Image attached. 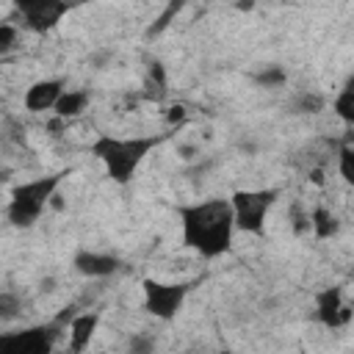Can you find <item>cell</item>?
<instances>
[{
  "label": "cell",
  "mask_w": 354,
  "mask_h": 354,
  "mask_svg": "<svg viewBox=\"0 0 354 354\" xmlns=\"http://www.w3.org/2000/svg\"><path fill=\"white\" fill-rule=\"evenodd\" d=\"M183 119H185V108H180V105L169 108V122H183Z\"/></svg>",
  "instance_id": "21"
},
{
  "label": "cell",
  "mask_w": 354,
  "mask_h": 354,
  "mask_svg": "<svg viewBox=\"0 0 354 354\" xmlns=\"http://www.w3.org/2000/svg\"><path fill=\"white\" fill-rule=\"evenodd\" d=\"M86 102H88V91H61L53 111H55V116L69 119V116H77L86 108Z\"/></svg>",
  "instance_id": "12"
},
{
  "label": "cell",
  "mask_w": 354,
  "mask_h": 354,
  "mask_svg": "<svg viewBox=\"0 0 354 354\" xmlns=\"http://www.w3.org/2000/svg\"><path fill=\"white\" fill-rule=\"evenodd\" d=\"M100 324V313L91 310V313H80L69 321V348L72 351H83L88 346V340L94 337V329Z\"/></svg>",
  "instance_id": "11"
},
{
  "label": "cell",
  "mask_w": 354,
  "mask_h": 354,
  "mask_svg": "<svg viewBox=\"0 0 354 354\" xmlns=\"http://www.w3.org/2000/svg\"><path fill=\"white\" fill-rule=\"evenodd\" d=\"M14 6L33 33L53 30L61 22V17L72 8L69 0H14Z\"/></svg>",
  "instance_id": "7"
},
{
  "label": "cell",
  "mask_w": 354,
  "mask_h": 354,
  "mask_svg": "<svg viewBox=\"0 0 354 354\" xmlns=\"http://www.w3.org/2000/svg\"><path fill=\"white\" fill-rule=\"evenodd\" d=\"M315 315L324 326L329 329H337V326H346L351 321V307L343 304L340 299V288H326L318 293L315 299Z\"/></svg>",
  "instance_id": "8"
},
{
  "label": "cell",
  "mask_w": 354,
  "mask_h": 354,
  "mask_svg": "<svg viewBox=\"0 0 354 354\" xmlns=\"http://www.w3.org/2000/svg\"><path fill=\"white\" fill-rule=\"evenodd\" d=\"M340 174L346 183H354V152H351L348 141L340 147Z\"/></svg>",
  "instance_id": "18"
},
{
  "label": "cell",
  "mask_w": 354,
  "mask_h": 354,
  "mask_svg": "<svg viewBox=\"0 0 354 354\" xmlns=\"http://www.w3.org/2000/svg\"><path fill=\"white\" fill-rule=\"evenodd\" d=\"M72 266H75V271L83 274V277H111V274L119 271L122 263H119V257H113V254H102V252H88V249H83V252L75 254Z\"/></svg>",
  "instance_id": "9"
},
{
  "label": "cell",
  "mask_w": 354,
  "mask_h": 354,
  "mask_svg": "<svg viewBox=\"0 0 354 354\" xmlns=\"http://www.w3.org/2000/svg\"><path fill=\"white\" fill-rule=\"evenodd\" d=\"M64 91V83L61 80H39L33 83L28 91H25V108L33 111V113H41V111H50L55 105V100L61 97Z\"/></svg>",
  "instance_id": "10"
},
{
  "label": "cell",
  "mask_w": 354,
  "mask_h": 354,
  "mask_svg": "<svg viewBox=\"0 0 354 354\" xmlns=\"http://www.w3.org/2000/svg\"><path fill=\"white\" fill-rule=\"evenodd\" d=\"M14 44H17V28L8 22H0V55L11 53Z\"/></svg>",
  "instance_id": "19"
},
{
  "label": "cell",
  "mask_w": 354,
  "mask_h": 354,
  "mask_svg": "<svg viewBox=\"0 0 354 354\" xmlns=\"http://www.w3.org/2000/svg\"><path fill=\"white\" fill-rule=\"evenodd\" d=\"M310 227H313V232L324 241V238H332V235L337 232V218H335L326 207H315V210L310 213Z\"/></svg>",
  "instance_id": "13"
},
{
  "label": "cell",
  "mask_w": 354,
  "mask_h": 354,
  "mask_svg": "<svg viewBox=\"0 0 354 354\" xmlns=\"http://www.w3.org/2000/svg\"><path fill=\"white\" fill-rule=\"evenodd\" d=\"M191 285L188 282H155V279H144V310L160 321H171L185 296H188Z\"/></svg>",
  "instance_id": "5"
},
{
  "label": "cell",
  "mask_w": 354,
  "mask_h": 354,
  "mask_svg": "<svg viewBox=\"0 0 354 354\" xmlns=\"http://www.w3.org/2000/svg\"><path fill=\"white\" fill-rule=\"evenodd\" d=\"M66 177V171H55V174H47V177H36V180H28L22 185H17L11 191V202H8V221L14 227H33L41 216V210L50 205V199L55 196L61 180Z\"/></svg>",
  "instance_id": "3"
},
{
  "label": "cell",
  "mask_w": 354,
  "mask_h": 354,
  "mask_svg": "<svg viewBox=\"0 0 354 354\" xmlns=\"http://www.w3.org/2000/svg\"><path fill=\"white\" fill-rule=\"evenodd\" d=\"M285 80H288V72L282 66H266L254 75V83L263 88H279V86H285Z\"/></svg>",
  "instance_id": "15"
},
{
  "label": "cell",
  "mask_w": 354,
  "mask_h": 354,
  "mask_svg": "<svg viewBox=\"0 0 354 354\" xmlns=\"http://www.w3.org/2000/svg\"><path fill=\"white\" fill-rule=\"evenodd\" d=\"M19 315V299L14 293H0V324Z\"/></svg>",
  "instance_id": "17"
},
{
  "label": "cell",
  "mask_w": 354,
  "mask_h": 354,
  "mask_svg": "<svg viewBox=\"0 0 354 354\" xmlns=\"http://www.w3.org/2000/svg\"><path fill=\"white\" fill-rule=\"evenodd\" d=\"M58 332H61V324L50 321V324L28 326L22 332L0 335V351H8V354H47L53 348Z\"/></svg>",
  "instance_id": "6"
},
{
  "label": "cell",
  "mask_w": 354,
  "mask_h": 354,
  "mask_svg": "<svg viewBox=\"0 0 354 354\" xmlns=\"http://www.w3.org/2000/svg\"><path fill=\"white\" fill-rule=\"evenodd\" d=\"M293 111L296 113H321L324 111V97L315 91H304L293 100Z\"/></svg>",
  "instance_id": "16"
},
{
  "label": "cell",
  "mask_w": 354,
  "mask_h": 354,
  "mask_svg": "<svg viewBox=\"0 0 354 354\" xmlns=\"http://www.w3.org/2000/svg\"><path fill=\"white\" fill-rule=\"evenodd\" d=\"M335 111H337V116H340L346 124L354 122V83H351V80L343 86L340 97L335 100Z\"/></svg>",
  "instance_id": "14"
},
{
  "label": "cell",
  "mask_w": 354,
  "mask_h": 354,
  "mask_svg": "<svg viewBox=\"0 0 354 354\" xmlns=\"http://www.w3.org/2000/svg\"><path fill=\"white\" fill-rule=\"evenodd\" d=\"M183 224V243L202 257L213 260L230 252L232 246V205L230 199H205L196 205H183L180 210Z\"/></svg>",
  "instance_id": "1"
},
{
  "label": "cell",
  "mask_w": 354,
  "mask_h": 354,
  "mask_svg": "<svg viewBox=\"0 0 354 354\" xmlns=\"http://www.w3.org/2000/svg\"><path fill=\"white\" fill-rule=\"evenodd\" d=\"M279 191L277 188H260V191H235L230 205H232V218L235 227L252 235H263L266 230V213L277 202Z\"/></svg>",
  "instance_id": "4"
},
{
  "label": "cell",
  "mask_w": 354,
  "mask_h": 354,
  "mask_svg": "<svg viewBox=\"0 0 354 354\" xmlns=\"http://www.w3.org/2000/svg\"><path fill=\"white\" fill-rule=\"evenodd\" d=\"M310 177H313V183H318V185L324 183V174H321V169H313V171H310Z\"/></svg>",
  "instance_id": "22"
},
{
  "label": "cell",
  "mask_w": 354,
  "mask_h": 354,
  "mask_svg": "<svg viewBox=\"0 0 354 354\" xmlns=\"http://www.w3.org/2000/svg\"><path fill=\"white\" fill-rule=\"evenodd\" d=\"M130 351H152V340H147V337H130Z\"/></svg>",
  "instance_id": "20"
},
{
  "label": "cell",
  "mask_w": 354,
  "mask_h": 354,
  "mask_svg": "<svg viewBox=\"0 0 354 354\" xmlns=\"http://www.w3.org/2000/svg\"><path fill=\"white\" fill-rule=\"evenodd\" d=\"M252 6H254V0H241L238 3V8H252Z\"/></svg>",
  "instance_id": "23"
},
{
  "label": "cell",
  "mask_w": 354,
  "mask_h": 354,
  "mask_svg": "<svg viewBox=\"0 0 354 354\" xmlns=\"http://www.w3.org/2000/svg\"><path fill=\"white\" fill-rule=\"evenodd\" d=\"M163 138L160 136H136V138H113V136H100L91 144V155L102 160L108 177L119 185L130 183L141 160L155 149Z\"/></svg>",
  "instance_id": "2"
}]
</instances>
